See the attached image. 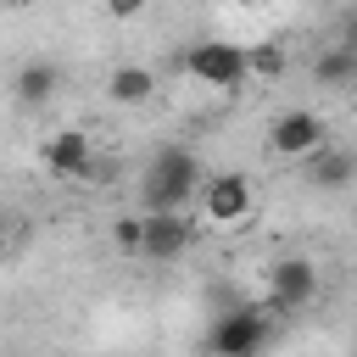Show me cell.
I'll return each instance as SVG.
<instances>
[{
  "instance_id": "1",
  "label": "cell",
  "mask_w": 357,
  "mask_h": 357,
  "mask_svg": "<svg viewBox=\"0 0 357 357\" xmlns=\"http://www.w3.org/2000/svg\"><path fill=\"white\" fill-rule=\"evenodd\" d=\"M201 184H206V173H201L195 151L162 145L145 162V173H139V201H145V212H190V201L201 195Z\"/></svg>"
},
{
  "instance_id": "2",
  "label": "cell",
  "mask_w": 357,
  "mask_h": 357,
  "mask_svg": "<svg viewBox=\"0 0 357 357\" xmlns=\"http://www.w3.org/2000/svg\"><path fill=\"white\" fill-rule=\"evenodd\" d=\"M201 223L206 229H218V234H234V229H245L251 223V212H257V190H251V178L245 173H212L206 184H201Z\"/></svg>"
},
{
  "instance_id": "16",
  "label": "cell",
  "mask_w": 357,
  "mask_h": 357,
  "mask_svg": "<svg viewBox=\"0 0 357 357\" xmlns=\"http://www.w3.org/2000/svg\"><path fill=\"white\" fill-rule=\"evenodd\" d=\"M6 223H11V218H6V212H0V245H6Z\"/></svg>"
},
{
  "instance_id": "8",
  "label": "cell",
  "mask_w": 357,
  "mask_h": 357,
  "mask_svg": "<svg viewBox=\"0 0 357 357\" xmlns=\"http://www.w3.org/2000/svg\"><path fill=\"white\" fill-rule=\"evenodd\" d=\"M39 156H45V167H50L56 178H84V173L95 167V151H89V134H84V128H56V134L39 145Z\"/></svg>"
},
{
  "instance_id": "9",
  "label": "cell",
  "mask_w": 357,
  "mask_h": 357,
  "mask_svg": "<svg viewBox=\"0 0 357 357\" xmlns=\"http://www.w3.org/2000/svg\"><path fill=\"white\" fill-rule=\"evenodd\" d=\"M351 178H357V151L324 145V151L307 156V184H312V190H346Z\"/></svg>"
},
{
  "instance_id": "3",
  "label": "cell",
  "mask_w": 357,
  "mask_h": 357,
  "mask_svg": "<svg viewBox=\"0 0 357 357\" xmlns=\"http://www.w3.org/2000/svg\"><path fill=\"white\" fill-rule=\"evenodd\" d=\"M184 73L201 89H218V95H234V89L251 84L245 78V45H234V39H201V45H190L184 50Z\"/></svg>"
},
{
  "instance_id": "12",
  "label": "cell",
  "mask_w": 357,
  "mask_h": 357,
  "mask_svg": "<svg viewBox=\"0 0 357 357\" xmlns=\"http://www.w3.org/2000/svg\"><path fill=\"white\" fill-rule=\"evenodd\" d=\"M56 84H61V73H56L50 61H28V67L17 73V100H22V106H45V100L56 95Z\"/></svg>"
},
{
  "instance_id": "14",
  "label": "cell",
  "mask_w": 357,
  "mask_h": 357,
  "mask_svg": "<svg viewBox=\"0 0 357 357\" xmlns=\"http://www.w3.org/2000/svg\"><path fill=\"white\" fill-rule=\"evenodd\" d=\"M284 73V45L262 39V45H245V78H279Z\"/></svg>"
},
{
  "instance_id": "17",
  "label": "cell",
  "mask_w": 357,
  "mask_h": 357,
  "mask_svg": "<svg viewBox=\"0 0 357 357\" xmlns=\"http://www.w3.org/2000/svg\"><path fill=\"white\" fill-rule=\"evenodd\" d=\"M351 89H357V84H351Z\"/></svg>"
},
{
  "instance_id": "7",
  "label": "cell",
  "mask_w": 357,
  "mask_h": 357,
  "mask_svg": "<svg viewBox=\"0 0 357 357\" xmlns=\"http://www.w3.org/2000/svg\"><path fill=\"white\" fill-rule=\"evenodd\" d=\"M195 245L190 212H145V257L151 262H178Z\"/></svg>"
},
{
  "instance_id": "10",
  "label": "cell",
  "mask_w": 357,
  "mask_h": 357,
  "mask_svg": "<svg viewBox=\"0 0 357 357\" xmlns=\"http://www.w3.org/2000/svg\"><path fill=\"white\" fill-rule=\"evenodd\" d=\"M106 100H112V106H145V100H156V73H151V67H134V61L112 67Z\"/></svg>"
},
{
  "instance_id": "4",
  "label": "cell",
  "mask_w": 357,
  "mask_h": 357,
  "mask_svg": "<svg viewBox=\"0 0 357 357\" xmlns=\"http://www.w3.org/2000/svg\"><path fill=\"white\" fill-rule=\"evenodd\" d=\"M268 340H273V312L268 307H234L212 324L206 351L212 357H257Z\"/></svg>"
},
{
  "instance_id": "11",
  "label": "cell",
  "mask_w": 357,
  "mask_h": 357,
  "mask_svg": "<svg viewBox=\"0 0 357 357\" xmlns=\"http://www.w3.org/2000/svg\"><path fill=\"white\" fill-rule=\"evenodd\" d=\"M312 78H318L324 89H351V84H357V56L340 50V45H324V50L312 56Z\"/></svg>"
},
{
  "instance_id": "6",
  "label": "cell",
  "mask_w": 357,
  "mask_h": 357,
  "mask_svg": "<svg viewBox=\"0 0 357 357\" xmlns=\"http://www.w3.org/2000/svg\"><path fill=\"white\" fill-rule=\"evenodd\" d=\"M318 301V268L312 257H273L268 262V312H301Z\"/></svg>"
},
{
  "instance_id": "15",
  "label": "cell",
  "mask_w": 357,
  "mask_h": 357,
  "mask_svg": "<svg viewBox=\"0 0 357 357\" xmlns=\"http://www.w3.org/2000/svg\"><path fill=\"white\" fill-rule=\"evenodd\" d=\"M335 45H340V50H351V56H357V6H351V11H346V17H340V33H335Z\"/></svg>"
},
{
  "instance_id": "13",
  "label": "cell",
  "mask_w": 357,
  "mask_h": 357,
  "mask_svg": "<svg viewBox=\"0 0 357 357\" xmlns=\"http://www.w3.org/2000/svg\"><path fill=\"white\" fill-rule=\"evenodd\" d=\"M112 245L123 257H145V212H117L112 218Z\"/></svg>"
},
{
  "instance_id": "5",
  "label": "cell",
  "mask_w": 357,
  "mask_h": 357,
  "mask_svg": "<svg viewBox=\"0 0 357 357\" xmlns=\"http://www.w3.org/2000/svg\"><path fill=\"white\" fill-rule=\"evenodd\" d=\"M324 145H329V128L312 106H290L268 123V156H279V162H307Z\"/></svg>"
}]
</instances>
